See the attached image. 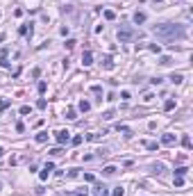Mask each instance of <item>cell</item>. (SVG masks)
Masks as SVG:
<instances>
[{
  "label": "cell",
  "instance_id": "obj_1",
  "mask_svg": "<svg viewBox=\"0 0 193 196\" xmlns=\"http://www.w3.org/2000/svg\"><path fill=\"white\" fill-rule=\"evenodd\" d=\"M152 32L164 39V41H179V39H186V27L177 25V23H159L152 27Z\"/></svg>",
  "mask_w": 193,
  "mask_h": 196
},
{
  "label": "cell",
  "instance_id": "obj_2",
  "mask_svg": "<svg viewBox=\"0 0 193 196\" xmlns=\"http://www.w3.org/2000/svg\"><path fill=\"white\" fill-rule=\"evenodd\" d=\"M116 36H118V41H121V43H130V41L136 39V30H132V27H121Z\"/></svg>",
  "mask_w": 193,
  "mask_h": 196
},
{
  "label": "cell",
  "instance_id": "obj_3",
  "mask_svg": "<svg viewBox=\"0 0 193 196\" xmlns=\"http://www.w3.org/2000/svg\"><path fill=\"white\" fill-rule=\"evenodd\" d=\"M55 137H57V144H59V146H64V144L71 141V132H68V130H57Z\"/></svg>",
  "mask_w": 193,
  "mask_h": 196
},
{
  "label": "cell",
  "instance_id": "obj_4",
  "mask_svg": "<svg viewBox=\"0 0 193 196\" xmlns=\"http://www.w3.org/2000/svg\"><path fill=\"white\" fill-rule=\"evenodd\" d=\"M52 171H55V164H52V162H46L43 169L39 171V178H41V180H48V175H50Z\"/></svg>",
  "mask_w": 193,
  "mask_h": 196
},
{
  "label": "cell",
  "instance_id": "obj_5",
  "mask_svg": "<svg viewBox=\"0 0 193 196\" xmlns=\"http://www.w3.org/2000/svg\"><path fill=\"white\" fill-rule=\"evenodd\" d=\"M82 64H84V66H91V64H93V52L91 50L82 52Z\"/></svg>",
  "mask_w": 193,
  "mask_h": 196
},
{
  "label": "cell",
  "instance_id": "obj_6",
  "mask_svg": "<svg viewBox=\"0 0 193 196\" xmlns=\"http://www.w3.org/2000/svg\"><path fill=\"white\" fill-rule=\"evenodd\" d=\"M161 144H164V146H173V144H175V134H170V132L164 134V137H161Z\"/></svg>",
  "mask_w": 193,
  "mask_h": 196
},
{
  "label": "cell",
  "instance_id": "obj_7",
  "mask_svg": "<svg viewBox=\"0 0 193 196\" xmlns=\"http://www.w3.org/2000/svg\"><path fill=\"white\" fill-rule=\"evenodd\" d=\"M93 194H96V196H107L109 191H107V187H105V185H96V189H93Z\"/></svg>",
  "mask_w": 193,
  "mask_h": 196
},
{
  "label": "cell",
  "instance_id": "obj_8",
  "mask_svg": "<svg viewBox=\"0 0 193 196\" xmlns=\"http://www.w3.org/2000/svg\"><path fill=\"white\" fill-rule=\"evenodd\" d=\"M18 32H20L23 36H27V39H30V36H32V25H30V27H27V25H20Z\"/></svg>",
  "mask_w": 193,
  "mask_h": 196
},
{
  "label": "cell",
  "instance_id": "obj_9",
  "mask_svg": "<svg viewBox=\"0 0 193 196\" xmlns=\"http://www.w3.org/2000/svg\"><path fill=\"white\" fill-rule=\"evenodd\" d=\"M170 82L182 84V82H184V75H182V73H173V75H170Z\"/></svg>",
  "mask_w": 193,
  "mask_h": 196
},
{
  "label": "cell",
  "instance_id": "obj_10",
  "mask_svg": "<svg viewBox=\"0 0 193 196\" xmlns=\"http://www.w3.org/2000/svg\"><path fill=\"white\" fill-rule=\"evenodd\" d=\"M116 130H118V132H123L125 137H132V130L127 128V125H121V123H118V125H116Z\"/></svg>",
  "mask_w": 193,
  "mask_h": 196
},
{
  "label": "cell",
  "instance_id": "obj_11",
  "mask_svg": "<svg viewBox=\"0 0 193 196\" xmlns=\"http://www.w3.org/2000/svg\"><path fill=\"white\" fill-rule=\"evenodd\" d=\"M77 107H80V112H89V109H91V103H89V100H80Z\"/></svg>",
  "mask_w": 193,
  "mask_h": 196
},
{
  "label": "cell",
  "instance_id": "obj_12",
  "mask_svg": "<svg viewBox=\"0 0 193 196\" xmlns=\"http://www.w3.org/2000/svg\"><path fill=\"white\" fill-rule=\"evenodd\" d=\"M134 23H146V14H143V11H136V14H134Z\"/></svg>",
  "mask_w": 193,
  "mask_h": 196
},
{
  "label": "cell",
  "instance_id": "obj_13",
  "mask_svg": "<svg viewBox=\"0 0 193 196\" xmlns=\"http://www.w3.org/2000/svg\"><path fill=\"white\" fill-rule=\"evenodd\" d=\"M152 171H155L157 175H164V173H166V169H164V164H152Z\"/></svg>",
  "mask_w": 193,
  "mask_h": 196
},
{
  "label": "cell",
  "instance_id": "obj_14",
  "mask_svg": "<svg viewBox=\"0 0 193 196\" xmlns=\"http://www.w3.org/2000/svg\"><path fill=\"white\" fill-rule=\"evenodd\" d=\"M164 109H166V112H170V109H175V100H173V98H168L166 103H164Z\"/></svg>",
  "mask_w": 193,
  "mask_h": 196
},
{
  "label": "cell",
  "instance_id": "obj_15",
  "mask_svg": "<svg viewBox=\"0 0 193 196\" xmlns=\"http://www.w3.org/2000/svg\"><path fill=\"white\" fill-rule=\"evenodd\" d=\"M102 173H105V175H116V166H112V164L105 166V169H102Z\"/></svg>",
  "mask_w": 193,
  "mask_h": 196
},
{
  "label": "cell",
  "instance_id": "obj_16",
  "mask_svg": "<svg viewBox=\"0 0 193 196\" xmlns=\"http://www.w3.org/2000/svg\"><path fill=\"white\" fill-rule=\"evenodd\" d=\"M91 93L100 96V100H102V87H100V84H93V87H91Z\"/></svg>",
  "mask_w": 193,
  "mask_h": 196
},
{
  "label": "cell",
  "instance_id": "obj_17",
  "mask_svg": "<svg viewBox=\"0 0 193 196\" xmlns=\"http://www.w3.org/2000/svg\"><path fill=\"white\" fill-rule=\"evenodd\" d=\"M102 66L105 68H114V59L112 57H105V59H102Z\"/></svg>",
  "mask_w": 193,
  "mask_h": 196
},
{
  "label": "cell",
  "instance_id": "obj_18",
  "mask_svg": "<svg viewBox=\"0 0 193 196\" xmlns=\"http://www.w3.org/2000/svg\"><path fill=\"white\" fill-rule=\"evenodd\" d=\"M34 139L39 141V144H43V141H48V132H39V134L34 137Z\"/></svg>",
  "mask_w": 193,
  "mask_h": 196
},
{
  "label": "cell",
  "instance_id": "obj_19",
  "mask_svg": "<svg viewBox=\"0 0 193 196\" xmlns=\"http://www.w3.org/2000/svg\"><path fill=\"white\" fill-rule=\"evenodd\" d=\"M182 146H184V148H191V137H188V134H184V137H182Z\"/></svg>",
  "mask_w": 193,
  "mask_h": 196
},
{
  "label": "cell",
  "instance_id": "obj_20",
  "mask_svg": "<svg viewBox=\"0 0 193 196\" xmlns=\"http://www.w3.org/2000/svg\"><path fill=\"white\" fill-rule=\"evenodd\" d=\"M66 119H71V121H75V119H77V114H75V109H73V107H68V109H66Z\"/></svg>",
  "mask_w": 193,
  "mask_h": 196
},
{
  "label": "cell",
  "instance_id": "obj_21",
  "mask_svg": "<svg viewBox=\"0 0 193 196\" xmlns=\"http://www.w3.org/2000/svg\"><path fill=\"white\" fill-rule=\"evenodd\" d=\"M112 196H125V189H123V187H114Z\"/></svg>",
  "mask_w": 193,
  "mask_h": 196
},
{
  "label": "cell",
  "instance_id": "obj_22",
  "mask_svg": "<svg viewBox=\"0 0 193 196\" xmlns=\"http://www.w3.org/2000/svg\"><path fill=\"white\" fill-rule=\"evenodd\" d=\"M105 18H107V21H114V18H116V14H114L112 9H105Z\"/></svg>",
  "mask_w": 193,
  "mask_h": 196
},
{
  "label": "cell",
  "instance_id": "obj_23",
  "mask_svg": "<svg viewBox=\"0 0 193 196\" xmlns=\"http://www.w3.org/2000/svg\"><path fill=\"white\" fill-rule=\"evenodd\" d=\"M61 196H89V194H84V191H66V194H61Z\"/></svg>",
  "mask_w": 193,
  "mask_h": 196
},
{
  "label": "cell",
  "instance_id": "obj_24",
  "mask_svg": "<svg viewBox=\"0 0 193 196\" xmlns=\"http://www.w3.org/2000/svg\"><path fill=\"white\" fill-rule=\"evenodd\" d=\"M46 98H39V100H36V107H39V109H46Z\"/></svg>",
  "mask_w": 193,
  "mask_h": 196
},
{
  "label": "cell",
  "instance_id": "obj_25",
  "mask_svg": "<svg viewBox=\"0 0 193 196\" xmlns=\"http://www.w3.org/2000/svg\"><path fill=\"white\" fill-rule=\"evenodd\" d=\"M186 166H179V169H175V175H182V178H184V173H186Z\"/></svg>",
  "mask_w": 193,
  "mask_h": 196
},
{
  "label": "cell",
  "instance_id": "obj_26",
  "mask_svg": "<svg viewBox=\"0 0 193 196\" xmlns=\"http://www.w3.org/2000/svg\"><path fill=\"white\" fill-rule=\"evenodd\" d=\"M9 107V100H7V98H0V109H7Z\"/></svg>",
  "mask_w": 193,
  "mask_h": 196
},
{
  "label": "cell",
  "instance_id": "obj_27",
  "mask_svg": "<svg viewBox=\"0 0 193 196\" xmlns=\"http://www.w3.org/2000/svg\"><path fill=\"white\" fill-rule=\"evenodd\" d=\"M170 62H173V59H170V57H161V59H159V64H164V66H168V64H170Z\"/></svg>",
  "mask_w": 193,
  "mask_h": 196
},
{
  "label": "cell",
  "instance_id": "obj_28",
  "mask_svg": "<svg viewBox=\"0 0 193 196\" xmlns=\"http://www.w3.org/2000/svg\"><path fill=\"white\" fill-rule=\"evenodd\" d=\"M184 185V178L182 175H175V187H182Z\"/></svg>",
  "mask_w": 193,
  "mask_h": 196
},
{
  "label": "cell",
  "instance_id": "obj_29",
  "mask_svg": "<svg viewBox=\"0 0 193 196\" xmlns=\"http://www.w3.org/2000/svg\"><path fill=\"white\" fill-rule=\"evenodd\" d=\"M157 141H148V144H146V148H150V150H157Z\"/></svg>",
  "mask_w": 193,
  "mask_h": 196
},
{
  "label": "cell",
  "instance_id": "obj_30",
  "mask_svg": "<svg viewBox=\"0 0 193 196\" xmlns=\"http://www.w3.org/2000/svg\"><path fill=\"white\" fill-rule=\"evenodd\" d=\"M61 153H64V148H61V146H57V148L50 150V155H61Z\"/></svg>",
  "mask_w": 193,
  "mask_h": 196
},
{
  "label": "cell",
  "instance_id": "obj_31",
  "mask_svg": "<svg viewBox=\"0 0 193 196\" xmlns=\"http://www.w3.org/2000/svg\"><path fill=\"white\" fill-rule=\"evenodd\" d=\"M71 141H73V146H80V144H82V137H80V134H77V137H73Z\"/></svg>",
  "mask_w": 193,
  "mask_h": 196
},
{
  "label": "cell",
  "instance_id": "obj_32",
  "mask_svg": "<svg viewBox=\"0 0 193 196\" xmlns=\"http://www.w3.org/2000/svg\"><path fill=\"white\" fill-rule=\"evenodd\" d=\"M84 180H87V182H93L96 178H93V173H84Z\"/></svg>",
  "mask_w": 193,
  "mask_h": 196
},
{
  "label": "cell",
  "instance_id": "obj_33",
  "mask_svg": "<svg viewBox=\"0 0 193 196\" xmlns=\"http://www.w3.org/2000/svg\"><path fill=\"white\" fill-rule=\"evenodd\" d=\"M66 175H68V178H77V169H71Z\"/></svg>",
  "mask_w": 193,
  "mask_h": 196
},
{
  "label": "cell",
  "instance_id": "obj_34",
  "mask_svg": "<svg viewBox=\"0 0 193 196\" xmlns=\"http://www.w3.org/2000/svg\"><path fill=\"white\" fill-rule=\"evenodd\" d=\"M102 116H105V119H114V109H109V112H105Z\"/></svg>",
  "mask_w": 193,
  "mask_h": 196
},
{
  "label": "cell",
  "instance_id": "obj_35",
  "mask_svg": "<svg viewBox=\"0 0 193 196\" xmlns=\"http://www.w3.org/2000/svg\"><path fill=\"white\" fill-rule=\"evenodd\" d=\"M20 114H30V105H23V107H20Z\"/></svg>",
  "mask_w": 193,
  "mask_h": 196
},
{
  "label": "cell",
  "instance_id": "obj_36",
  "mask_svg": "<svg viewBox=\"0 0 193 196\" xmlns=\"http://www.w3.org/2000/svg\"><path fill=\"white\" fill-rule=\"evenodd\" d=\"M73 46H75V39H68V41H66V48H68V50H71Z\"/></svg>",
  "mask_w": 193,
  "mask_h": 196
},
{
  "label": "cell",
  "instance_id": "obj_37",
  "mask_svg": "<svg viewBox=\"0 0 193 196\" xmlns=\"http://www.w3.org/2000/svg\"><path fill=\"white\" fill-rule=\"evenodd\" d=\"M46 89H48L46 82H39V91H41V93H46Z\"/></svg>",
  "mask_w": 193,
  "mask_h": 196
},
{
  "label": "cell",
  "instance_id": "obj_38",
  "mask_svg": "<svg viewBox=\"0 0 193 196\" xmlns=\"http://www.w3.org/2000/svg\"><path fill=\"white\" fill-rule=\"evenodd\" d=\"M2 153H5V150H2V146H0V157H2Z\"/></svg>",
  "mask_w": 193,
  "mask_h": 196
},
{
  "label": "cell",
  "instance_id": "obj_39",
  "mask_svg": "<svg viewBox=\"0 0 193 196\" xmlns=\"http://www.w3.org/2000/svg\"><path fill=\"white\" fill-rule=\"evenodd\" d=\"M155 2H161V0H155Z\"/></svg>",
  "mask_w": 193,
  "mask_h": 196
},
{
  "label": "cell",
  "instance_id": "obj_40",
  "mask_svg": "<svg viewBox=\"0 0 193 196\" xmlns=\"http://www.w3.org/2000/svg\"><path fill=\"white\" fill-rule=\"evenodd\" d=\"M0 189H2V182H0Z\"/></svg>",
  "mask_w": 193,
  "mask_h": 196
}]
</instances>
